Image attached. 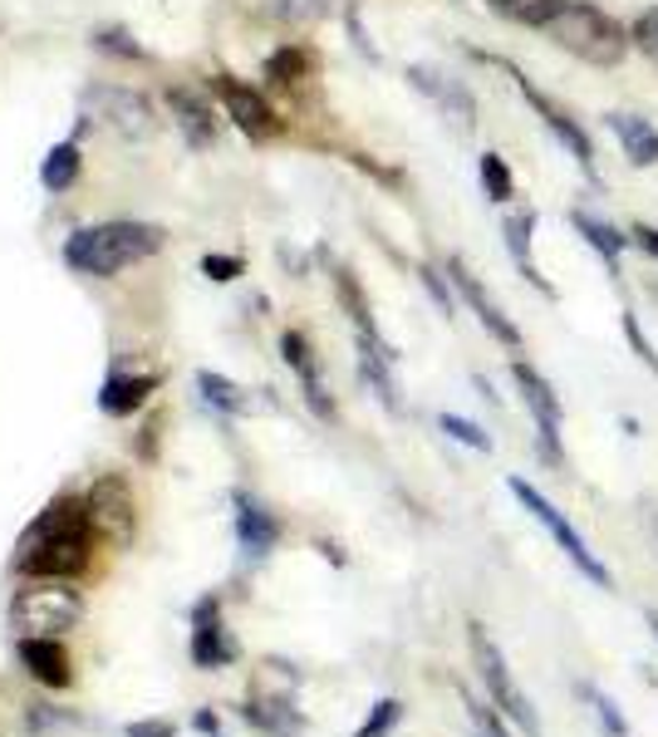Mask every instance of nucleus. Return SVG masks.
Instances as JSON below:
<instances>
[{
	"label": "nucleus",
	"instance_id": "obj_29",
	"mask_svg": "<svg viewBox=\"0 0 658 737\" xmlns=\"http://www.w3.org/2000/svg\"><path fill=\"white\" fill-rule=\"evenodd\" d=\"M496 16L516 20V25H531V30H546L551 16L561 10V0H486Z\"/></svg>",
	"mask_w": 658,
	"mask_h": 737
},
{
	"label": "nucleus",
	"instance_id": "obj_1",
	"mask_svg": "<svg viewBox=\"0 0 658 737\" xmlns=\"http://www.w3.org/2000/svg\"><path fill=\"white\" fill-rule=\"evenodd\" d=\"M94 531L99 526L94 512H89V497H54L20 536L16 575H25V581H74V575H84Z\"/></svg>",
	"mask_w": 658,
	"mask_h": 737
},
{
	"label": "nucleus",
	"instance_id": "obj_15",
	"mask_svg": "<svg viewBox=\"0 0 658 737\" xmlns=\"http://www.w3.org/2000/svg\"><path fill=\"white\" fill-rule=\"evenodd\" d=\"M280 359L295 369V379H300V393H305V403L315 408L320 418H335V403H329V393H325V379H320V359H315V349H310V339H305L300 330H286L280 335Z\"/></svg>",
	"mask_w": 658,
	"mask_h": 737
},
{
	"label": "nucleus",
	"instance_id": "obj_11",
	"mask_svg": "<svg viewBox=\"0 0 658 737\" xmlns=\"http://www.w3.org/2000/svg\"><path fill=\"white\" fill-rule=\"evenodd\" d=\"M512 373H516V389L526 393L531 418H536V433H541V442H546V458L561 462V418H565L561 413V399H555V389L546 383V373H536L526 359H516Z\"/></svg>",
	"mask_w": 658,
	"mask_h": 737
},
{
	"label": "nucleus",
	"instance_id": "obj_17",
	"mask_svg": "<svg viewBox=\"0 0 658 737\" xmlns=\"http://www.w3.org/2000/svg\"><path fill=\"white\" fill-rule=\"evenodd\" d=\"M236 541H241L246 561H266V555L276 551V541H280V521L246 492H236Z\"/></svg>",
	"mask_w": 658,
	"mask_h": 737
},
{
	"label": "nucleus",
	"instance_id": "obj_21",
	"mask_svg": "<svg viewBox=\"0 0 658 737\" xmlns=\"http://www.w3.org/2000/svg\"><path fill=\"white\" fill-rule=\"evenodd\" d=\"M20 649V664L30 668V674L40 678V684H50V688H70V654H64V644L60 639H20L16 644Z\"/></svg>",
	"mask_w": 658,
	"mask_h": 737
},
{
	"label": "nucleus",
	"instance_id": "obj_20",
	"mask_svg": "<svg viewBox=\"0 0 658 737\" xmlns=\"http://www.w3.org/2000/svg\"><path fill=\"white\" fill-rule=\"evenodd\" d=\"M609 133L619 139L624 157H629L634 167H654L658 163V129L649 119H639V113H605Z\"/></svg>",
	"mask_w": 658,
	"mask_h": 737
},
{
	"label": "nucleus",
	"instance_id": "obj_5",
	"mask_svg": "<svg viewBox=\"0 0 658 737\" xmlns=\"http://www.w3.org/2000/svg\"><path fill=\"white\" fill-rule=\"evenodd\" d=\"M84 104L94 109V119L104 123L109 133H119L123 143H153L163 133V113L157 104L133 84H89Z\"/></svg>",
	"mask_w": 658,
	"mask_h": 737
},
{
	"label": "nucleus",
	"instance_id": "obj_2",
	"mask_svg": "<svg viewBox=\"0 0 658 737\" xmlns=\"http://www.w3.org/2000/svg\"><path fill=\"white\" fill-rule=\"evenodd\" d=\"M167 246V232L157 222H143V217H109V222H89V226H74L64 236L60 256L74 276H89V280H113L123 270L143 266L153 260L157 252Z\"/></svg>",
	"mask_w": 658,
	"mask_h": 737
},
{
	"label": "nucleus",
	"instance_id": "obj_19",
	"mask_svg": "<svg viewBox=\"0 0 658 737\" xmlns=\"http://www.w3.org/2000/svg\"><path fill=\"white\" fill-rule=\"evenodd\" d=\"M79 177H84V139L70 133V139L50 143V153L40 157V187L60 197V192H70Z\"/></svg>",
	"mask_w": 658,
	"mask_h": 737
},
{
	"label": "nucleus",
	"instance_id": "obj_37",
	"mask_svg": "<svg viewBox=\"0 0 658 737\" xmlns=\"http://www.w3.org/2000/svg\"><path fill=\"white\" fill-rule=\"evenodd\" d=\"M418 280H423V286H428V295H433V300H438V310H442V315H457V300H452L448 280H442L433 266H418Z\"/></svg>",
	"mask_w": 658,
	"mask_h": 737
},
{
	"label": "nucleus",
	"instance_id": "obj_10",
	"mask_svg": "<svg viewBox=\"0 0 658 737\" xmlns=\"http://www.w3.org/2000/svg\"><path fill=\"white\" fill-rule=\"evenodd\" d=\"M448 280H452V290H457L462 300H467V310L476 315V320H482V330H486V335L502 339L506 349H521V330H516L512 320H506V310L492 300V295H486V286L472 276L467 260H462V256H452V260H448Z\"/></svg>",
	"mask_w": 658,
	"mask_h": 737
},
{
	"label": "nucleus",
	"instance_id": "obj_4",
	"mask_svg": "<svg viewBox=\"0 0 658 737\" xmlns=\"http://www.w3.org/2000/svg\"><path fill=\"white\" fill-rule=\"evenodd\" d=\"M84 620V595L70 581H30L10 600V625L20 639H60Z\"/></svg>",
	"mask_w": 658,
	"mask_h": 737
},
{
	"label": "nucleus",
	"instance_id": "obj_32",
	"mask_svg": "<svg viewBox=\"0 0 658 737\" xmlns=\"http://www.w3.org/2000/svg\"><path fill=\"white\" fill-rule=\"evenodd\" d=\"M580 698L595 708V718H599V728H605V737H629V718L619 713V703L605 694V688H595V684H580Z\"/></svg>",
	"mask_w": 658,
	"mask_h": 737
},
{
	"label": "nucleus",
	"instance_id": "obj_33",
	"mask_svg": "<svg viewBox=\"0 0 658 737\" xmlns=\"http://www.w3.org/2000/svg\"><path fill=\"white\" fill-rule=\"evenodd\" d=\"M438 428H442V433H448V438H457V442H467V448H472V452H492V438H486V433H482V428H476V423H472V418H457V413H442V418H438Z\"/></svg>",
	"mask_w": 658,
	"mask_h": 737
},
{
	"label": "nucleus",
	"instance_id": "obj_16",
	"mask_svg": "<svg viewBox=\"0 0 658 737\" xmlns=\"http://www.w3.org/2000/svg\"><path fill=\"white\" fill-rule=\"evenodd\" d=\"M89 512H94V526L119 546L133 536V492L119 478H104L89 492Z\"/></svg>",
	"mask_w": 658,
	"mask_h": 737
},
{
	"label": "nucleus",
	"instance_id": "obj_36",
	"mask_svg": "<svg viewBox=\"0 0 658 737\" xmlns=\"http://www.w3.org/2000/svg\"><path fill=\"white\" fill-rule=\"evenodd\" d=\"M241 270H246V260H241V256H226V252H207V256H202V276L217 280V286L236 280Z\"/></svg>",
	"mask_w": 658,
	"mask_h": 737
},
{
	"label": "nucleus",
	"instance_id": "obj_7",
	"mask_svg": "<svg viewBox=\"0 0 658 737\" xmlns=\"http://www.w3.org/2000/svg\"><path fill=\"white\" fill-rule=\"evenodd\" d=\"M512 497H516V502L521 506H526V512L531 516H536L541 521V526H546L551 531V541H555V546H561L565 551V561H570L575 565V571H580L585 575V581H595L599 590H609V585H615V581H609V571H605V561H599V555L595 551H589V541L580 536V531H575L570 526V521H565V512H561V506H555L551 502V497L546 492H536V487H531L526 478H512Z\"/></svg>",
	"mask_w": 658,
	"mask_h": 737
},
{
	"label": "nucleus",
	"instance_id": "obj_12",
	"mask_svg": "<svg viewBox=\"0 0 658 737\" xmlns=\"http://www.w3.org/2000/svg\"><path fill=\"white\" fill-rule=\"evenodd\" d=\"M408 84H413L418 94L433 99V104L457 123V129H476V99H472L467 84H457L452 74L433 70V64H413V70H408Z\"/></svg>",
	"mask_w": 658,
	"mask_h": 737
},
{
	"label": "nucleus",
	"instance_id": "obj_31",
	"mask_svg": "<svg viewBox=\"0 0 658 737\" xmlns=\"http://www.w3.org/2000/svg\"><path fill=\"white\" fill-rule=\"evenodd\" d=\"M476 173H482V187H486V197H492V202H512L516 197V177H512V167H506L502 153H482V157H476Z\"/></svg>",
	"mask_w": 658,
	"mask_h": 737
},
{
	"label": "nucleus",
	"instance_id": "obj_28",
	"mask_svg": "<svg viewBox=\"0 0 658 737\" xmlns=\"http://www.w3.org/2000/svg\"><path fill=\"white\" fill-rule=\"evenodd\" d=\"M335 290H339V305L349 310V320H354V330H359V335H369V339H379V325H373L369 300H364V290H359L354 270L339 266V270H335Z\"/></svg>",
	"mask_w": 658,
	"mask_h": 737
},
{
	"label": "nucleus",
	"instance_id": "obj_39",
	"mask_svg": "<svg viewBox=\"0 0 658 737\" xmlns=\"http://www.w3.org/2000/svg\"><path fill=\"white\" fill-rule=\"evenodd\" d=\"M123 737H173V723L143 718V723H128V728H123Z\"/></svg>",
	"mask_w": 658,
	"mask_h": 737
},
{
	"label": "nucleus",
	"instance_id": "obj_22",
	"mask_svg": "<svg viewBox=\"0 0 658 737\" xmlns=\"http://www.w3.org/2000/svg\"><path fill=\"white\" fill-rule=\"evenodd\" d=\"M393 355H389V345L383 339H369V335H359V373H364V383L373 393H379V403L389 408V413H399V383H393Z\"/></svg>",
	"mask_w": 658,
	"mask_h": 737
},
{
	"label": "nucleus",
	"instance_id": "obj_18",
	"mask_svg": "<svg viewBox=\"0 0 658 737\" xmlns=\"http://www.w3.org/2000/svg\"><path fill=\"white\" fill-rule=\"evenodd\" d=\"M157 383H163L157 373H109L104 389H99V408H104L109 418H128L153 399Z\"/></svg>",
	"mask_w": 658,
	"mask_h": 737
},
{
	"label": "nucleus",
	"instance_id": "obj_41",
	"mask_svg": "<svg viewBox=\"0 0 658 737\" xmlns=\"http://www.w3.org/2000/svg\"><path fill=\"white\" fill-rule=\"evenodd\" d=\"M629 242L639 246V252L649 256V260H658V232H654V226H634V232H629Z\"/></svg>",
	"mask_w": 658,
	"mask_h": 737
},
{
	"label": "nucleus",
	"instance_id": "obj_38",
	"mask_svg": "<svg viewBox=\"0 0 658 737\" xmlns=\"http://www.w3.org/2000/svg\"><path fill=\"white\" fill-rule=\"evenodd\" d=\"M624 335H629L634 355H639L644 365H649V369L658 373V355H654V345H649V339H644V330H639V320H634V315H624Z\"/></svg>",
	"mask_w": 658,
	"mask_h": 737
},
{
	"label": "nucleus",
	"instance_id": "obj_40",
	"mask_svg": "<svg viewBox=\"0 0 658 737\" xmlns=\"http://www.w3.org/2000/svg\"><path fill=\"white\" fill-rule=\"evenodd\" d=\"M472 713H476V723H482V737H512L502 728V718H496L492 708H482V703H472Z\"/></svg>",
	"mask_w": 658,
	"mask_h": 737
},
{
	"label": "nucleus",
	"instance_id": "obj_13",
	"mask_svg": "<svg viewBox=\"0 0 658 737\" xmlns=\"http://www.w3.org/2000/svg\"><path fill=\"white\" fill-rule=\"evenodd\" d=\"M516 84H521V94H526V104L531 109H536L541 113V119H546V129L555 133V139H561V147H565V153H570L575 157V163H580L585 167V173L589 177H595V143H589V133L580 129V123H575L570 119V113H561V109H555L551 104V99L546 94H541V89L536 84H531V79H521L516 74Z\"/></svg>",
	"mask_w": 658,
	"mask_h": 737
},
{
	"label": "nucleus",
	"instance_id": "obj_3",
	"mask_svg": "<svg viewBox=\"0 0 658 737\" xmlns=\"http://www.w3.org/2000/svg\"><path fill=\"white\" fill-rule=\"evenodd\" d=\"M541 35H551L561 50H570L575 60H585V64H599V70L619 64L634 44L629 30H624L615 16H605L599 6H589V0H561V10L551 16V25L541 30Z\"/></svg>",
	"mask_w": 658,
	"mask_h": 737
},
{
	"label": "nucleus",
	"instance_id": "obj_26",
	"mask_svg": "<svg viewBox=\"0 0 658 737\" xmlns=\"http://www.w3.org/2000/svg\"><path fill=\"white\" fill-rule=\"evenodd\" d=\"M570 226L585 236L589 246H595L599 256H605V266L609 270H619V252L629 246V236H619L609 222H599V217H589V212H570Z\"/></svg>",
	"mask_w": 658,
	"mask_h": 737
},
{
	"label": "nucleus",
	"instance_id": "obj_27",
	"mask_svg": "<svg viewBox=\"0 0 658 737\" xmlns=\"http://www.w3.org/2000/svg\"><path fill=\"white\" fill-rule=\"evenodd\" d=\"M89 44H94L99 54H109V60H133V64H147V60H153V50H147V44H138V35H133V30H123V25H99V30H89Z\"/></svg>",
	"mask_w": 658,
	"mask_h": 737
},
{
	"label": "nucleus",
	"instance_id": "obj_30",
	"mask_svg": "<svg viewBox=\"0 0 658 737\" xmlns=\"http://www.w3.org/2000/svg\"><path fill=\"white\" fill-rule=\"evenodd\" d=\"M531 232H536V212H531V207L512 212V217H506V226H502L506 252H512V256H516V266L526 270L531 280H536V270H531Z\"/></svg>",
	"mask_w": 658,
	"mask_h": 737
},
{
	"label": "nucleus",
	"instance_id": "obj_23",
	"mask_svg": "<svg viewBox=\"0 0 658 737\" xmlns=\"http://www.w3.org/2000/svg\"><path fill=\"white\" fill-rule=\"evenodd\" d=\"M197 393H202V399H207L212 408H217V413H226V418L251 413V393H246L236 379L217 373V369H197Z\"/></svg>",
	"mask_w": 658,
	"mask_h": 737
},
{
	"label": "nucleus",
	"instance_id": "obj_8",
	"mask_svg": "<svg viewBox=\"0 0 658 737\" xmlns=\"http://www.w3.org/2000/svg\"><path fill=\"white\" fill-rule=\"evenodd\" d=\"M207 89L217 94L222 113L246 133L251 143H276L286 133V119L276 113V104L266 99V89H256L251 79H236V74H212Z\"/></svg>",
	"mask_w": 658,
	"mask_h": 737
},
{
	"label": "nucleus",
	"instance_id": "obj_25",
	"mask_svg": "<svg viewBox=\"0 0 658 737\" xmlns=\"http://www.w3.org/2000/svg\"><path fill=\"white\" fill-rule=\"evenodd\" d=\"M241 713H246V723H256V728H266V733H276V737H300V733H305V718L290 708V703L251 698Z\"/></svg>",
	"mask_w": 658,
	"mask_h": 737
},
{
	"label": "nucleus",
	"instance_id": "obj_9",
	"mask_svg": "<svg viewBox=\"0 0 658 737\" xmlns=\"http://www.w3.org/2000/svg\"><path fill=\"white\" fill-rule=\"evenodd\" d=\"M167 113H173V129L183 133L187 147L207 153L222 139V104L212 89H192V84H173L167 89Z\"/></svg>",
	"mask_w": 658,
	"mask_h": 737
},
{
	"label": "nucleus",
	"instance_id": "obj_34",
	"mask_svg": "<svg viewBox=\"0 0 658 737\" xmlns=\"http://www.w3.org/2000/svg\"><path fill=\"white\" fill-rule=\"evenodd\" d=\"M399 718H403V703L399 698H379V703H373V713L364 718V728H359L354 737H389Z\"/></svg>",
	"mask_w": 658,
	"mask_h": 737
},
{
	"label": "nucleus",
	"instance_id": "obj_24",
	"mask_svg": "<svg viewBox=\"0 0 658 737\" xmlns=\"http://www.w3.org/2000/svg\"><path fill=\"white\" fill-rule=\"evenodd\" d=\"M315 70V54L305 50V44H280V50H270V60H266V84L270 89H295V84H305Z\"/></svg>",
	"mask_w": 658,
	"mask_h": 737
},
{
	"label": "nucleus",
	"instance_id": "obj_42",
	"mask_svg": "<svg viewBox=\"0 0 658 737\" xmlns=\"http://www.w3.org/2000/svg\"><path fill=\"white\" fill-rule=\"evenodd\" d=\"M222 723H217V713H197V733H217Z\"/></svg>",
	"mask_w": 658,
	"mask_h": 737
},
{
	"label": "nucleus",
	"instance_id": "obj_43",
	"mask_svg": "<svg viewBox=\"0 0 658 737\" xmlns=\"http://www.w3.org/2000/svg\"><path fill=\"white\" fill-rule=\"evenodd\" d=\"M644 620H649V629H654V639H658V610H649V615H644Z\"/></svg>",
	"mask_w": 658,
	"mask_h": 737
},
{
	"label": "nucleus",
	"instance_id": "obj_14",
	"mask_svg": "<svg viewBox=\"0 0 658 737\" xmlns=\"http://www.w3.org/2000/svg\"><path fill=\"white\" fill-rule=\"evenodd\" d=\"M192 664H197V668L236 664V639L222 629V605H217V600H202V605H197V620H192Z\"/></svg>",
	"mask_w": 658,
	"mask_h": 737
},
{
	"label": "nucleus",
	"instance_id": "obj_35",
	"mask_svg": "<svg viewBox=\"0 0 658 737\" xmlns=\"http://www.w3.org/2000/svg\"><path fill=\"white\" fill-rule=\"evenodd\" d=\"M629 40H634V50H639V54H649V60L658 64V6H654V10H644V16L634 20Z\"/></svg>",
	"mask_w": 658,
	"mask_h": 737
},
{
	"label": "nucleus",
	"instance_id": "obj_6",
	"mask_svg": "<svg viewBox=\"0 0 658 737\" xmlns=\"http://www.w3.org/2000/svg\"><path fill=\"white\" fill-rule=\"evenodd\" d=\"M472 659H476V674H482L486 684V698H492V708L502 713V718H512L521 733L536 737L541 733V718H536V703L521 694V684L512 678V664H506L502 644L492 639L482 625H472Z\"/></svg>",
	"mask_w": 658,
	"mask_h": 737
}]
</instances>
